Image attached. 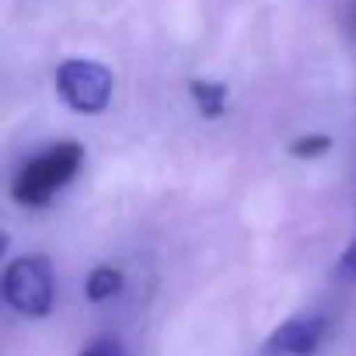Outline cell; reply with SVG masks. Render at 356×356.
I'll return each instance as SVG.
<instances>
[{"label":"cell","instance_id":"3","mask_svg":"<svg viewBox=\"0 0 356 356\" xmlns=\"http://www.w3.org/2000/svg\"><path fill=\"white\" fill-rule=\"evenodd\" d=\"M112 70L95 60H63L56 70V91L77 115H102L112 102Z\"/></svg>","mask_w":356,"mask_h":356},{"label":"cell","instance_id":"8","mask_svg":"<svg viewBox=\"0 0 356 356\" xmlns=\"http://www.w3.org/2000/svg\"><path fill=\"white\" fill-rule=\"evenodd\" d=\"M81 356H126V349H122V342L115 335H98V339H91L81 349Z\"/></svg>","mask_w":356,"mask_h":356},{"label":"cell","instance_id":"4","mask_svg":"<svg viewBox=\"0 0 356 356\" xmlns=\"http://www.w3.org/2000/svg\"><path fill=\"white\" fill-rule=\"evenodd\" d=\"M328 335V318L321 314H297L286 318L273 335L262 342V356H314Z\"/></svg>","mask_w":356,"mask_h":356},{"label":"cell","instance_id":"2","mask_svg":"<svg viewBox=\"0 0 356 356\" xmlns=\"http://www.w3.org/2000/svg\"><path fill=\"white\" fill-rule=\"evenodd\" d=\"M4 300L25 318H46L56 304L53 266L42 255H22L4 269Z\"/></svg>","mask_w":356,"mask_h":356},{"label":"cell","instance_id":"7","mask_svg":"<svg viewBox=\"0 0 356 356\" xmlns=\"http://www.w3.org/2000/svg\"><path fill=\"white\" fill-rule=\"evenodd\" d=\"M328 150H332V136H325V133H307L290 143V157H297V161H314V157H325Z\"/></svg>","mask_w":356,"mask_h":356},{"label":"cell","instance_id":"6","mask_svg":"<svg viewBox=\"0 0 356 356\" xmlns=\"http://www.w3.org/2000/svg\"><path fill=\"white\" fill-rule=\"evenodd\" d=\"M84 293H88L91 304H105V300L119 297V293H122V273H119L115 266H98V269H91L88 280H84Z\"/></svg>","mask_w":356,"mask_h":356},{"label":"cell","instance_id":"1","mask_svg":"<svg viewBox=\"0 0 356 356\" xmlns=\"http://www.w3.org/2000/svg\"><path fill=\"white\" fill-rule=\"evenodd\" d=\"M84 164V147L81 143H53L42 154H35L11 182V196L22 207H49L60 189L74 182V175Z\"/></svg>","mask_w":356,"mask_h":356},{"label":"cell","instance_id":"5","mask_svg":"<svg viewBox=\"0 0 356 356\" xmlns=\"http://www.w3.org/2000/svg\"><path fill=\"white\" fill-rule=\"evenodd\" d=\"M189 95H193L196 108L203 112V119H220L227 108V98H231L224 81H207V77H196L189 84Z\"/></svg>","mask_w":356,"mask_h":356},{"label":"cell","instance_id":"9","mask_svg":"<svg viewBox=\"0 0 356 356\" xmlns=\"http://www.w3.org/2000/svg\"><path fill=\"white\" fill-rule=\"evenodd\" d=\"M339 276L349 280V283H356V241L346 245V252H342V259H339Z\"/></svg>","mask_w":356,"mask_h":356}]
</instances>
